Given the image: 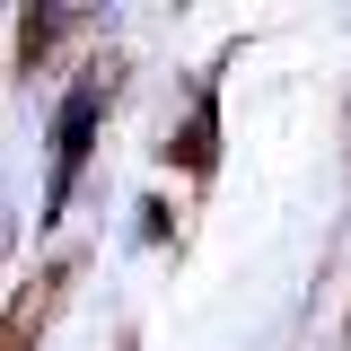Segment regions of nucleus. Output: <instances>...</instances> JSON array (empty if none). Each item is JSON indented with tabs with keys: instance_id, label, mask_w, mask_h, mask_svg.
Listing matches in <instances>:
<instances>
[{
	"instance_id": "f257e3e1",
	"label": "nucleus",
	"mask_w": 351,
	"mask_h": 351,
	"mask_svg": "<svg viewBox=\"0 0 351 351\" xmlns=\"http://www.w3.org/2000/svg\"><path fill=\"white\" fill-rule=\"evenodd\" d=\"M97 114H106V80L88 71V80H71V97H62V114H53V176H44V202H36V219H44V228L62 219V202H71V184H80V167H88V141H97Z\"/></svg>"
}]
</instances>
